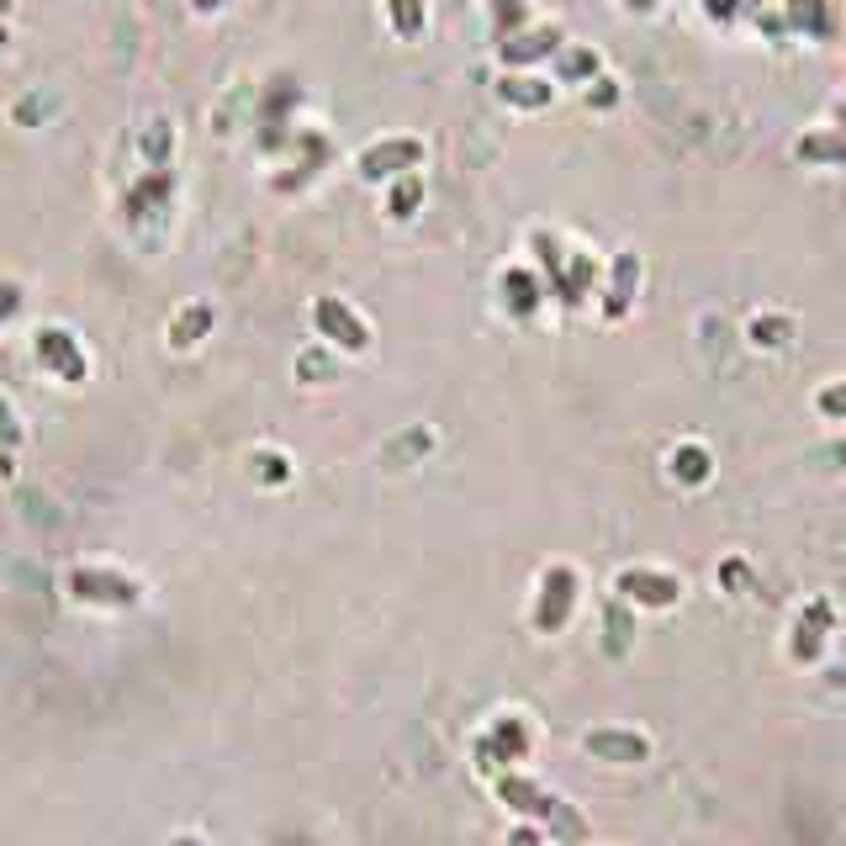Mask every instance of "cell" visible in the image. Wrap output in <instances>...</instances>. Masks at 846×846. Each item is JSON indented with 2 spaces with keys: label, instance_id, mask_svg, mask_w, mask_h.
Wrapping results in <instances>:
<instances>
[{
  "label": "cell",
  "instance_id": "6da1fadb",
  "mask_svg": "<svg viewBox=\"0 0 846 846\" xmlns=\"http://www.w3.org/2000/svg\"><path fill=\"white\" fill-rule=\"evenodd\" d=\"M318 318H323V328H333V333H339V344H350V350H361V344H365V328L355 318H344L333 302H323Z\"/></svg>",
  "mask_w": 846,
  "mask_h": 846
}]
</instances>
